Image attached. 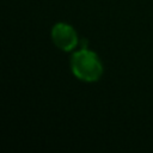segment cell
Instances as JSON below:
<instances>
[{"label": "cell", "mask_w": 153, "mask_h": 153, "mask_svg": "<svg viewBox=\"0 0 153 153\" xmlns=\"http://www.w3.org/2000/svg\"><path fill=\"white\" fill-rule=\"evenodd\" d=\"M71 67L74 75L84 81H96L103 72L97 55L86 49H81L73 55Z\"/></svg>", "instance_id": "6da1fadb"}, {"label": "cell", "mask_w": 153, "mask_h": 153, "mask_svg": "<svg viewBox=\"0 0 153 153\" xmlns=\"http://www.w3.org/2000/svg\"><path fill=\"white\" fill-rule=\"evenodd\" d=\"M51 37L55 45L62 50H71L78 43V36L74 29L63 23H59L53 27Z\"/></svg>", "instance_id": "7a4b0ae2"}]
</instances>
